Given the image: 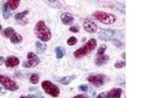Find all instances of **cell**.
Here are the masks:
<instances>
[{"label":"cell","mask_w":147,"mask_h":98,"mask_svg":"<svg viewBox=\"0 0 147 98\" xmlns=\"http://www.w3.org/2000/svg\"><path fill=\"white\" fill-rule=\"evenodd\" d=\"M34 35L42 42H47L51 39V31L42 20L36 23L34 27Z\"/></svg>","instance_id":"1"},{"label":"cell","mask_w":147,"mask_h":98,"mask_svg":"<svg viewBox=\"0 0 147 98\" xmlns=\"http://www.w3.org/2000/svg\"><path fill=\"white\" fill-rule=\"evenodd\" d=\"M96 45H97L96 40L94 39V38H91V39H89L86 44L82 45L80 48L76 50L75 53H74V56H75L76 58L80 59V58H82V57L88 55L89 53H91V52L96 48Z\"/></svg>","instance_id":"2"},{"label":"cell","mask_w":147,"mask_h":98,"mask_svg":"<svg viewBox=\"0 0 147 98\" xmlns=\"http://www.w3.org/2000/svg\"><path fill=\"white\" fill-rule=\"evenodd\" d=\"M98 37L103 40H118L123 37V33L117 29H104L100 31Z\"/></svg>","instance_id":"3"},{"label":"cell","mask_w":147,"mask_h":98,"mask_svg":"<svg viewBox=\"0 0 147 98\" xmlns=\"http://www.w3.org/2000/svg\"><path fill=\"white\" fill-rule=\"evenodd\" d=\"M93 17L99 22L105 25H112L116 22V16L113 14L103 12V11H97L93 14Z\"/></svg>","instance_id":"4"},{"label":"cell","mask_w":147,"mask_h":98,"mask_svg":"<svg viewBox=\"0 0 147 98\" xmlns=\"http://www.w3.org/2000/svg\"><path fill=\"white\" fill-rule=\"evenodd\" d=\"M41 87L42 89L47 93V94L51 95L52 97H57L60 94V89L56 84L52 83L49 81H44L41 83Z\"/></svg>","instance_id":"5"},{"label":"cell","mask_w":147,"mask_h":98,"mask_svg":"<svg viewBox=\"0 0 147 98\" xmlns=\"http://www.w3.org/2000/svg\"><path fill=\"white\" fill-rule=\"evenodd\" d=\"M0 84H2L7 90L10 91H16L19 89V86L15 81H12L10 77L3 76V75H0Z\"/></svg>","instance_id":"6"},{"label":"cell","mask_w":147,"mask_h":98,"mask_svg":"<svg viewBox=\"0 0 147 98\" xmlns=\"http://www.w3.org/2000/svg\"><path fill=\"white\" fill-rule=\"evenodd\" d=\"M39 64V58L36 54H34L33 52H29L27 55V62L23 64V67L25 68H31L35 67Z\"/></svg>","instance_id":"7"},{"label":"cell","mask_w":147,"mask_h":98,"mask_svg":"<svg viewBox=\"0 0 147 98\" xmlns=\"http://www.w3.org/2000/svg\"><path fill=\"white\" fill-rule=\"evenodd\" d=\"M87 81H89L91 84H93L96 87L103 85L105 81V76L104 75H91L87 77Z\"/></svg>","instance_id":"8"},{"label":"cell","mask_w":147,"mask_h":98,"mask_svg":"<svg viewBox=\"0 0 147 98\" xmlns=\"http://www.w3.org/2000/svg\"><path fill=\"white\" fill-rule=\"evenodd\" d=\"M82 27H84V31H86L87 33H93L97 31V25L89 19H86L82 22Z\"/></svg>","instance_id":"9"},{"label":"cell","mask_w":147,"mask_h":98,"mask_svg":"<svg viewBox=\"0 0 147 98\" xmlns=\"http://www.w3.org/2000/svg\"><path fill=\"white\" fill-rule=\"evenodd\" d=\"M20 64V60L16 56H9L5 59V65L8 68H14Z\"/></svg>","instance_id":"10"},{"label":"cell","mask_w":147,"mask_h":98,"mask_svg":"<svg viewBox=\"0 0 147 98\" xmlns=\"http://www.w3.org/2000/svg\"><path fill=\"white\" fill-rule=\"evenodd\" d=\"M122 89L121 88H113L105 93V98H121Z\"/></svg>","instance_id":"11"},{"label":"cell","mask_w":147,"mask_h":98,"mask_svg":"<svg viewBox=\"0 0 147 98\" xmlns=\"http://www.w3.org/2000/svg\"><path fill=\"white\" fill-rule=\"evenodd\" d=\"M61 21L64 25L69 26L74 22V17L69 13H62L61 14Z\"/></svg>","instance_id":"12"},{"label":"cell","mask_w":147,"mask_h":98,"mask_svg":"<svg viewBox=\"0 0 147 98\" xmlns=\"http://www.w3.org/2000/svg\"><path fill=\"white\" fill-rule=\"evenodd\" d=\"M109 58L110 57L108 55H101V56H98L97 58L95 59V64L97 66H102V65H105L108 61H109Z\"/></svg>","instance_id":"13"},{"label":"cell","mask_w":147,"mask_h":98,"mask_svg":"<svg viewBox=\"0 0 147 98\" xmlns=\"http://www.w3.org/2000/svg\"><path fill=\"white\" fill-rule=\"evenodd\" d=\"M20 1L19 0H9V1L6 2V5L8 6V8L10 10H16L18 7H19Z\"/></svg>","instance_id":"14"},{"label":"cell","mask_w":147,"mask_h":98,"mask_svg":"<svg viewBox=\"0 0 147 98\" xmlns=\"http://www.w3.org/2000/svg\"><path fill=\"white\" fill-rule=\"evenodd\" d=\"M46 44L45 43H43L42 41H36L35 42V49L36 51L38 52V53L42 54L43 52L45 51V49H46Z\"/></svg>","instance_id":"15"},{"label":"cell","mask_w":147,"mask_h":98,"mask_svg":"<svg viewBox=\"0 0 147 98\" xmlns=\"http://www.w3.org/2000/svg\"><path fill=\"white\" fill-rule=\"evenodd\" d=\"M10 40L13 44H18V43H21L23 41V37H22V35H19V33H14V35L10 38Z\"/></svg>","instance_id":"16"},{"label":"cell","mask_w":147,"mask_h":98,"mask_svg":"<svg viewBox=\"0 0 147 98\" xmlns=\"http://www.w3.org/2000/svg\"><path fill=\"white\" fill-rule=\"evenodd\" d=\"M55 53H56V58L57 59H61L62 57L65 55V49L63 48V47L61 46H58L55 48Z\"/></svg>","instance_id":"17"},{"label":"cell","mask_w":147,"mask_h":98,"mask_svg":"<svg viewBox=\"0 0 147 98\" xmlns=\"http://www.w3.org/2000/svg\"><path fill=\"white\" fill-rule=\"evenodd\" d=\"M2 13H3V17H4V19H9V18L11 17V15H12V13H11V11H10V9L8 8V6L6 5V3L4 4V6H3V9H2Z\"/></svg>","instance_id":"18"},{"label":"cell","mask_w":147,"mask_h":98,"mask_svg":"<svg viewBox=\"0 0 147 98\" xmlns=\"http://www.w3.org/2000/svg\"><path fill=\"white\" fill-rule=\"evenodd\" d=\"M14 33H15V29H14L13 28H7L5 31H3V35L5 36V37H12V36L14 35Z\"/></svg>","instance_id":"19"},{"label":"cell","mask_w":147,"mask_h":98,"mask_svg":"<svg viewBox=\"0 0 147 98\" xmlns=\"http://www.w3.org/2000/svg\"><path fill=\"white\" fill-rule=\"evenodd\" d=\"M75 77H69V76L68 77H63L62 79H59V81H60L62 84H64V85H67V84L70 83L71 81H72V79H74Z\"/></svg>","instance_id":"20"},{"label":"cell","mask_w":147,"mask_h":98,"mask_svg":"<svg viewBox=\"0 0 147 98\" xmlns=\"http://www.w3.org/2000/svg\"><path fill=\"white\" fill-rule=\"evenodd\" d=\"M29 10H25L24 12H21V13H18V14L15 15V20H17V21H20V20H23L26 16L29 14Z\"/></svg>","instance_id":"21"},{"label":"cell","mask_w":147,"mask_h":98,"mask_svg":"<svg viewBox=\"0 0 147 98\" xmlns=\"http://www.w3.org/2000/svg\"><path fill=\"white\" fill-rule=\"evenodd\" d=\"M38 79H39V76L36 74H33L29 77V81H31V83L33 84H36L38 83Z\"/></svg>","instance_id":"22"},{"label":"cell","mask_w":147,"mask_h":98,"mask_svg":"<svg viewBox=\"0 0 147 98\" xmlns=\"http://www.w3.org/2000/svg\"><path fill=\"white\" fill-rule=\"evenodd\" d=\"M77 41H78V39L75 37V36H71V37L67 40V44L70 45V46H73V45H75L76 43H77Z\"/></svg>","instance_id":"23"},{"label":"cell","mask_w":147,"mask_h":98,"mask_svg":"<svg viewBox=\"0 0 147 98\" xmlns=\"http://www.w3.org/2000/svg\"><path fill=\"white\" fill-rule=\"evenodd\" d=\"M125 66H126L125 61H118V62L115 63V68H117V69H121V68L125 67Z\"/></svg>","instance_id":"24"},{"label":"cell","mask_w":147,"mask_h":98,"mask_svg":"<svg viewBox=\"0 0 147 98\" xmlns=\"http://www.w3.org/2000/svg\"><path fill=\"white\" fill-rule=\"evenodd\" d=\"M105 50H106V45H105V44L101 45V46L99 47V49H98V51H97V55L98 56L103 55V53L105 52Z\"/></svg>","instance_id":"25"},{"label":"cell","mask_w":147,"mask_h":98,"mask_svg":"<svg viewBox=\"0 0 147 98\" xmlns=\"http://www.w3.org/2000/svg\"><path fill=\"white\" fill-rule=\"evenodd\" d=\"M70 31H72V33H79V31H80V28L78 26L71 27V28H70Z\"/></svg>","instance_id":"26"},{"label":"cell","mask_w":147,"mask_h":98,"mask_svg":"<svg viewBox=\"0 0 147 98\" xmlns=\"http://www.w3.org/2000/svg\"><path fill=\"white\" fill-rule=\"evenodd\" d=\"M79 89L82 91H87L88 90V86H87L86 84H82V85L79 86Z\"/></svg>","instance_id":"27"},{"label":"cell","mask_w":147,"mask_h":98,"mask_svg":"<svg viewBox=\"0 0 147 98\" xmlns=\"http://www.w3.org/2000/svg\"><path fill=\"white\" fill-rule=\"evenodd\" d=\"M113 42H114V44L116 45V46H118V47H122L123 46V43H122L121 41H119V40H113Z\"/></svg>","instance_id":"28"},{"label":"cell","mask_w":147,"mask_h":98,"mask_svg":"<svg viewBox=\"0 0 147 98\" xmlns=\"http://www.w3.org/2000/svg\"><path fill=\"white\" fill-rule=\"evenodd\" d=\"M73 98H88L86 96V95H84V94H79V95H76V96H74Z\"/></svg>","instance_id":"29"},{"label":"cell","mask_w":147,"mask_h":98,"mask_svg":"<svg viewBox=\"0 0 147 98\" xmlns=\"http://www.w3.org/2000/svg\"><path fill=\"white\" fill-rule=\"evenodd\" d=\"M96 98H105V93H100V94L97 95Z\"/></svg>","instance_id":"30"},{"label":"cell","mask_w":147,"mask_h":98,"mask_svg":"<svg viewBox=\"0 0 147 98\" xmlns=\"http://www.w3.org/2000/svg\"><path fill=\"white\" fill-rule=\"evenodd\" d=\"M3 63H4V57L0 56V65H2Z\"/></svg>","instance_id":"31"},{"label":"cell","mask_w":147,"mask_h":98,"mask_svg":"<svg viewBox=\"0 0 147 98\" xmlns=\"http://www.w3.org/2000/svg\"><path fill=\"white\" fill-rule=\"evenodd\" d=\"M27 98H36V96H35V95L31 94V95H29V96H27Z\"/></svg>","instance_id":"32"},{"label":"cell","mask_w":147,"mask_h":98,"mask_svg":"<svg viewBox=\"0 0 147 98\" xmlns=\"http://www.w3.org/2000/svg\"><path fill=\"white\" fill-rule=\"evenodd\" d=\"M122 57H123V59H126V53H125V52L122 54Z\"/></svg>","instance_id":"33"},{"label":"cell","mask_w":147,"mask_h":98,"mask_svg":"<svg viewBox=\"0 0 147 98\" xmlns=\"http://www.w3.org/2000/svg\"><path fill=\"white\" fill-rule=\"evenodd\" d=\"M36 98H44V97H43V96H41V95H40V96H36Z\"/></svg>","instance_id":"34"},{"label":"cell","mask_w":147,"mask_h":98,"mask_svg":"<svg viewBox=\"0 0 147 98\" xmlns=\"http://www.w3.org/2000/svg\"><path fill=\"white\" fill-rule=\"evenodd\" d=\"M20 98H27V97H25V96H24V95H22V96H21Z\"/></svg>","instance_id":"35"},{"label":"cell","mask_w":147,"mask_h":98,"mask_svg":"<svg viewBox=\"0 0 147 98\" xmlns=\"http://www.w3.org/2000/svg\"><path fill=\"white\" fill-rule=\"evenodd\" d=\"M1 29H2V27H1V25H0V31H1Z\"/></svg>","instance_id":"36"},{"label":"cell","mask_w":147,"mask_h":98,"mask_svg":"<svg viewBox=\"0 0 147 98\" xmlns=\"http://www.w3.org/2000/svg\"><path fill=\"white\" fill-rule=\"evenodd\" d=\"M0 90H1V87H0Z\"/></svg>","instance_id":"37"}]
</instances>
